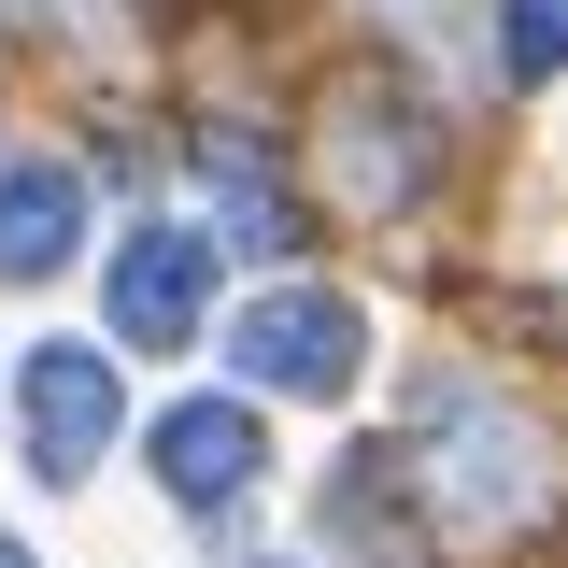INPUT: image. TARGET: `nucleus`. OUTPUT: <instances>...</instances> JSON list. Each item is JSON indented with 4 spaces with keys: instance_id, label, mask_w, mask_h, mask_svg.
<instances>
[{
    "instance_id": "nucleus-4",
    "label": "nucleus",
    "mask_w": 568,
    "mask_h": 568,
    "mask_svg": "<svg viewBox=\"0 0 568 568\" xmlns=\"http://www.w3.org/2000/svg\"><path fill=\"white\" fill-rule=\"evenodd\" d=\"M256 469H271V426L242 413V398H171V413H156V484L185 497V511L256 497Z\"/></svg>"
},
{
    "instance_id": "nucleus-6",
    "label": "nucleus",
    "mask_w": 568,
    "mask_h": 568,
    "mask_svg": "<svg viewBox=\"0 0 568 568\" xmlns=\"http://www.w3.org/2000/svg\"><path fill=\"white\" fill-rule=\"evenodd\" d=\"M200 171H213V200H227V242L242 256H284L298 242V200H284V171H271L256 129H200Z\"/></svg>"
},
{
    "instance_id": "nucleus-1",
    "label": "nucleus",
    "mask_w": 568,
    "mask_h": 568,
    "mask_svg": "<svg viewBox=\"0 0 568 568\" xmlns=\"http://www.w3.org/2000/svg\"><path fill=\"white\" fill-rule=\"evenodd\" d=\"M14 426H29V484H85L129 426V355L114 342H29L14 355Z\"/></svg>"
},
{
    "instance_id": "nucleus-2",
    "label": "nucleus",
    "mask_w": 568,
    "mask_h": 568,
    "mask_svg": "<svg viewBox=\"0 0 568 568\" xmlns=\"http://www.w3.org/2000/svg\"><path fill=\"white\" fill-rule=\"evenodd\" d=\"M227 369L271 384V398H355L369 369V313L342 284H271L256 313H227Z\"/></svg>"
},
{
    "instance_id": "nucleus-8",
    "label": "nucleus",
    "mask_w": 568,
    "mask_h": 568,
    "mask_svg": "<svg viewBox=\"0 0 568 568\" xmlns=\"http://www.w3.org/2000/svg\"><path fill=\"white\" fill-rule=\"evenodd\" d=\"M0 568H43V555H29V540H0Z\"/></svg>"
},
{
    "instance_id": "nucleus-7",
    "label": "nucleus",
    "mask_w": 568,
    "mask_h": 568,
    "mask_svg": "<svg viewBox=\"0 0 568 568\" xmlns=\"http://www.w3.org/2000/svg\"><path fill=\"white\" fill-rule=\"evenodd\" d=\"M497 43H511V85H540L555 43H568V0H511V14H497Z\"/></svg>"
},
{
    "instance_id": "nucleus-3",
    "label": "nucleus",
    "mask_w": 568,
    "mask_h": 568,
    "mask_svg": "<svg viewBox=\"0 0 568 568\" xmlns=\"http://www.w3.org/2000/svg\"><path fill=\"white\" fill-rule=\"evenodd\" d=\"M213 313V227H171V213H142L114 227V271H100V342L114 355H185Z\"/></svg>"
},
{
    "instance_id": "nucleus-9",
    "label": "nucleus",
    "mask_w": 568,
    "mask_h": 568,
    "mask_svg": "<svg viewBox=\"0 0 568 568\" xmlns=\"http://www.w3.org/2000/svg\"><path fill=\"white\" fill-rule=\"evenodd\" d=\"M271 568H284V555H271Z\"/></svg>"
},
{
    "instance_id": "nucleus-5",
    "label": "nucleus",
    "mask_w": 568,
    "mask_h": 568,
    "mask_svg": "<svg viewBox=\"0 0 568 568\" xmlns=\"http://www.w3.org/2000/svg\"><path fill=\"white\" fill-rule=\"evenodd\" d=\"M85 256V171L71 156H14L0 171V284H58Z\"/></svg>"
}]
</instances>
